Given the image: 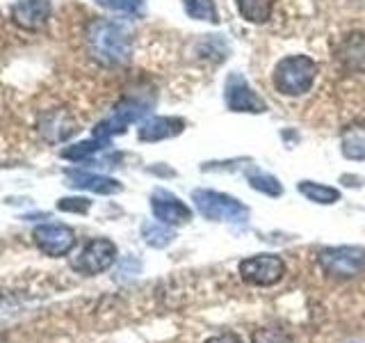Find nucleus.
<instances>
[{"mask_svg":"<svg viewBox=\"0 0 365 343\" xmlns=\"http://www.w3.org/2000/svg\"><path fill=\"white\" fill-rule=\"evenodd\" d=\"M87 46L94 60L106 66L123 64L130 57V30L117 21H94L87 30Z\"/></svg>","mask_w":365,"mask_h":343,"instance_id":"1","label":"nucleus"},{"mask_svg":"<svg viewBox=\"0 0 365 343\" xmlns=\"http://www.w3.org/2000/svg\"><path fill=\"white\" fill-rule=\"evenodd\" d=\"M317 76V64L308 55H285L274 66L272 83L283 96H302L313 87Z\"/></svg>","mask_w":365,"mask_h":343,"instance_id":"2","label":"nucleus"},{"mask_svg":"<svg viewBox=\"0 0 365 343\" xmlns=\"http://www.w3.org/2000/svg\"><path fill=\"white\" fill-rule=\"evenodd\" d=\"M192 202L205 220H212V222L240 224V222H247V217H249V209L242 202H237L231 194H224L217 190H205V188L194 190Z\"/></svg>","mask_w":365,"mask_h":343,"instance_id":"3","label":"nucleus"},{"mask_svg":"<svg viewBox=\"0 0 365 343\" xmlns=\"http://www.w3.org/2000/svg\"><path fill=\"white\" fill-rule=\"evenodd\" d=\"M319 268L334 279H354L365 272V247L340 245L327 247L317 257Z\"/></svg>","mask_w":365,"mask_h":343,"instance_id":"4","label":"nucleus"},{"mask_svg":"<svg viewBox=\"0 0 365 343\" xmlns=\"http://www.w3.org/2000/svg\"><path fill=\"white\" fill-rule=\"evenodd\" d=\"M146 112H148V106H146L144 101L123 99L121 103H117V106H114L110 117H106L103 121L96 124L94 137H96V140H103V142H110L114 135L125 133V129H128L133 121L142 119Z\"/></svg>","mask_w":365,"mask_h":343,"instance_id":"5","label":"nucleus"},{"mask_svg":"<svg viewBox=\"0 0 365 343\" xmlns=\"http://www.w3.org/2000/svg\"><path fill=\"white\" fill-rule=\"evenodd\" d=\"M240 277L251 286H274L283 279L285 263L277 254H256L240 261Z\"/></svg>","mask_w":365,"mask_h":343,"instance_id":"6","label":"nucleus"},{"mask_svg":"<svg viewBox=\"0 0 365 343\" xmlns=\"http://www.w3.org/2000/svg\"><path fill=\"white\" fill-rule=\"evenodd\" d=\"M114 261H117V245L110 238H94L80 249V254L71 261V266L83 274H101L110 270Z\"/></svg>","mask_w":365,"mask_h":343,"instance_id":"7","label":"nucleus"},{"mask_svg":"<svg viewBox=\"0 0 365 343\" xmlns=\"http://www.w3.org/2000/svg\"><path fill=\"white\" fill-rule=\"evenodd\" d=\"M224 99L228 110L233 112H251V114H260L265 112V101H262L247 80L240 74H231L226 78L224 85Z\"/></svg>","mask_w":365,"mask_h":343,"instance_id":"8","label":"nucleus"},{"mask_svg":"<svg viewBox=\"0 0 365 343\" xmlns=\"http://www.w3.org/2000/svg\"><path fill=\"white\" fill-rule=\"evenodd\" d=\"M34 245L48 257H64L76 245V234L66 224H39L32 232Z\"/></svg>","mask_w":365,"mask_h":343,"instance_id":"9","label":"nucleus"},{"mask_svg":"<svg viewBox=\"0 0 365 343\" xmlns=\"http://www.w3.org/2000/svg\"><path fill=\"white\" fill-rule=\"evenodd\" d=\"M151 211L158 222L169 227H180L192 220V211L185 202H180L174 192L158 188L151 194Z\"/></svg>","mask_w":365,"mask_h":343,"instance_id":"10","label":"nucleus"},{"mask_svg":"<svg viewBox=\"0 0 365 343\" xmlns=\"http://www.w3.org/2000/svg\"><path fill=\"white\" fill-rule=\"evenodd\" d=\"M51 0H19L11 7V21L23 30H41L51 19Z\"/></svg>","mask_w":365,"mask_h":343,"instance_id":"11","label":"nucleus"},{"mask_svg":"<svg viewBox=\"0 0 365 343\" xmlns=\"http://www.w3.org/2000/svg\"><path fill=\"white\" fill-rule=\"evenodd\" d=\"M78 131L76 119L66 110H48L39 117V133L46 142H64Z\"/></svg>","mask_w":365,"mask_h":343,"instance_id":"12","label":"nucleus"},{"mask_svg":"<svg viewBox=\"0 0 365 343\" xmlns=\"http://www.w3.org/2000/svg\"><path fill=\"white\" fill-rule=\"evenodd\" d=\"M64 174H66L68 186L71 188L89 190L96 194H117L123 190V186L117 179H110L103 174H91V172H83V169H66Z\"/></svg>","mask_w":365,"mask_h":343,"instance_id":"13","label":"nucleus"},{"mask_svg":"<svg viewBox=\"0 0 365 343\" xmlns=\"http://www.w3.org/2000/svg\"><path fill=\"white\" fill-rule=\"evenodd\" d=\"M185 131V119L180 117H151L142 121V126L137 129V137L142 142H160L176 137Z\"/></svg>","mask_w":365,"mask_h":343,"instance_id":"14","label":"nucleus"},{"mask_svg":"<svg viewBox=\"0 0 365 343\" xmlns=\"http://www.w3.org/2000/svg\"><path fill=\"white\" fill-rule=\"evenodd\" d=\"M297 190H299L308 202H315V204H322V206L336 204L342 197L338 188L324 186V183H317V181H299L297 183Z\"/></svg>","mask_w":365,"mask_h":343,"instance_id":"15","label":"nucleus"},{"mask_svg":"<svg viewBox=\"0 0 365 343\" xmlns=\"http://www.w3.org/2000/svg\"><path fill=\"white\" fill-rule=\"evenodd\" d=\"M235 5L242 19H247L249 23H256V26L267 23L274 11V0H235Z\"/></svg>","mask_w":365,"mask_h":343,"instance_id":"16","label":"nucleus"},{"mask_svg":"<svg viewBox=\"0 0 365 343\" xmlns=\"http://www.w3.org/2000/svg\"><path fill=\"white\" fill-rule=\"evenodd\" d=\"M142 238L146 245H151L155 249H163V247H169L174 243V229L169 224H163V222H144L142 224Z\"/></svg>","mask_w":365,"mask_h":343,"instance_id":"17","label":"nucleus"},{"mask_svg":"<svg viewBox=\"0 0 365 343\" xmlns=\"http://www.w3.org/2000/svg\"><path fill=\"white\" fill-rule=\"evenodd\" d=\"M340 60L347 69H365V34H354L340 51Z\"/></svg>","mask_w":365,"mask_h":343,"instance_id":"18","label":"nucleus"},{"mask_svg":"<svg viewBox=\"0 0 365 343\" xmlns=\"http://www.w3.org/2000/svg\"><path fill=\"white\" fill-rule=\"evenodd\" d=\"M182 9L194 21H208L215 26L220 23V11H217L215 0H182Z\"/></svg>","mask_w":365,"mask_h":343,"instance_id":"19","label":"nucleus"},{"mask_svg":"<svg viewBox=\"0 0 365 343\" xmlns=\"http://www.w3.org/2000/svg\"><path fill=\"white\" fill-rule=\"evenodd\" d=\"M247 181H249V186L254 188L256 192L267 194V197H281V194H283L281 181H279L277 177L267 174V172H260V169L249 172V174H247Z\"/></svg>","mask_w":365,"mask_h":343,"instance_id":"20","label":"nucleus"},{"mask_svg":"<svg viewBox=\"0 0 365 343\" xmlns=\"http://www.w3.org/2000/svg\"><path fill=\"white\" fill-rule=\"evenodd\" d=\"M108 144L110 142H103V140H96V137H91V140H85V142H78V144H71V146L62 149V158L78 163V160H87L94 154L103 151V149H106Z\"/></svg>","mask_w":365,"mask_h":343,"instance_id":"21","label":"nucleus"},{"mask_svg":"<svg viewBox=\"0 0 365 343\" xmlns=\"http://www.w3.org/2000/svg\"><path fill=\"white\" fill-rule=\"evenodd\" d=\"M254 343H294V341L290 339V334H285L283 329L265 327V329H258L254 334Z\"/></svg>","mask_w":365,"mask_h":343,"instance_id":"22","label":"nucleus"},{"mask_svg":"<svg viewBox=\"0 0 365 343\" xmlns=\"http://www.w3.org/2000/svg\"><path fill=\"white\" fill-rule=\"evenodd\" d=\"M96 3L112 11H128V14H135V11L142 9L144 0H96Z\"/></svg>","mask_w":365,"mask_h":343,"instance_id":"23","label":"nucleus"},{"mask_svg":"<svg viewBox=\"0 0 365 343\" xmlns=\"http://www.w3.org/2000/svg\"><path fill=\"white\" fill-rule=\"evenodd\" d=\"M57 209L66 213H87L91 209V202L85 197H64L57 202Z\"/></svg>","mask_w":365,"mask_h":343,"instance_id":"24","label":"nucleus"},{"mask_svg":"<svg viewBox=\"0 0 365 343\" xmlns=\"http://www.w3.org/2000/svg\"><path fill=\"white\" fill-rule=\"evenodd\" d=\"M342 154L349 160H365V140L363 137H351L342 144Z\"/></svg>","mask_w":365,"mask_h":343,"instance_id":"25","label":"nucleus"},{"mask_svg":"<svg viewBox=\"0 0 365 343\" xmlns=\"http://www.w3.org/2000/svg\"><path fill=\"white\" fill-rule=\"evenodd\" d=\"M203 343H245L237 334H231V332H226V334H217V337H210L205 339Z\"/></svg>","mask_w":365,"mask_h":343,"instance_id":"26","label":"nucleus"}]
</instances>
